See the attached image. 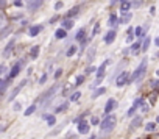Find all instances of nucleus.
Instances as JSON below:
<instances>
[{"label": "nucleus", "instance_id": "nucleus-4", "mask_svg": "<svg viewBox=\"0 0 159 139\" xmlns=\"http://www.w3.org/2000/svg\"><path fill=\"white\" fill-rule=\"evenodd\" d=\"M25 84H27V80H24V81H22L20 84H17V86H16L14 89H13V92H11V95H10V97H8V102H13V98H16V95H17V94H19L20 91H22V88H24V86H25Z\"/></svg>", "mask_w": 159, "mask_h": 139}, {"label": "nucleus", "instance_id": "nucleus-23", "mask_svg": "<svg viewBox=\"0 0 159 139\" xmlns=\"http://www.w3.org/2000/svg\"><path fill=\"white\" fill-rule=\"evenodd\" d=\"M148 47H150V38H145V41H144V44H142V47H140V50H142V52H147Z\"/></svg>", "mask_w": 159, "mask_h": 139}, {"label": "nucleus", "instance_id": "nucleus-52", "mask_svg": "<svg viewBox=\"0 0 159 139\" xmlns=\"http://www.w3.org/2000/svg\"><path fill=\"white\" fill-rule=\"evenodd\" d=\"M156 122H159V116H158V119H156Z\"/></svg>", "mask_w": 159, "mask_h": 139}, {"label": "nucleus", "instance_id": "nucleus-21", "mask_svg": "<svg viewBox=\"0 0 159 139\" xmlns=\"http://www.w3.org/2000/svg\"><path fill=\"white\" fill-rule=\"evenodd\" d=\"M67 106H69V103L64 102L62 105H60V106H58V108L55 110V113H62V111H66V110H67Z\"/></svg>", "mask_w": 159, "mask_h": 139}, {"label": "nucleus", "instance_id": "nucleus-49", "mask_svg": "<svg viewBox=\"0 0 159 139\" xmlns=\"http://www.w3.org/2000/svg\"><path fill=\"white\" fill-rule=\"evenodd\" d=\"M154 42H156V46L159 47V38H156V41H154Z\"/></svg>", "mask_w": 159, "mask_h": 139}, {"label": "nucleus", "instance_id": "nucleus-25", "mask_svg": "<svg viewBox=\"0 0 159 139\" xmlns=\"http://www.w3.org/2000/svg\"><path fill=\"white\" fill-rule=\"evenodd\" d=\"M94 55H95V47H90L89 48V53H88V61L89 62L94 60Z\"/></svg>", "mask_w": 159, "mask_h": 139}, {"label": "nucleus", "instance_id": "nucleus-30", "mask_svg": "<svg viewBox=\"0 0 159 139\" xmlns=\"http://www.w3.org/2000/svg\"><path fill=\"white\" fill-rule=\"evenodd\" d=\"M139 47H142V46H140V44H139V42H134V44H133V46H131V48H130V50H131V52H133V53H136V52H137V50H139Z\"/></svg>", "mask_w": 159, "mask_h": 139}, {"label": "nucleus", "instance_id": "nucleus-35", "mask_svg": "<svg viewBox=\"0 0 159 139\" xmlns=\"http://www.w3.org/2000/svg\"><path fill=\"white\" fill-rule=\"evenodd\" d=\"M134 33H136V36H142V28H140V27L134 28Z\"/></svg>", "mask_w": 159, "mask_h": 139}, {"label": "nucleus", "instance_id": "nucleus-27", "mask_svg": "<svg viewBox=\"0 0 159 139\" xmlns=\"http://www.w3.org/2000/svg\"><path fill=\"white\" fill-rule=\"evenodd\" d=\"M75 52H76V46H70V48L66 52V55L67 56H72V55H75Z\"/></svg>", "mask_w": 159, "mask_h": 139}, {"label": "nucleus", "instance_id": "nucleus-13", "mask_svg": "<svg viewBox=\"0 0 159 139\" xmlns=\"http://www.w3.org/2000/svg\"><path fill=\"white\" fill-rule=\"evenodd\" d=\"M42 30V27H39V25H34V27H31L30 31H28V34L30 36H38V33Z\"/></svg>", "mask_w": 159, "mask_h": 139}, {"label": "nucleus", "instance_id": "nucleus-54", "mask_svg": "<svg viewBox=\"0 0 159 139\" xmlns=\"http://www.w3.org/2000/svg\"><path fill=\"white\" fill-rule=\"evenodd\" d=\"M137 139H139V138H137Z\"/></svg>", "mask_w": 159, "mask_h": 139}, {"label": "nucleus", "instance_id": "nucleus-50", "mask_svg": "<svg viewBox=\"0 0 159 139\" xmlns=\"http://www.w3.org/2000/svg\"><path fill=\"white\" fill-rule=\"evenodd\" d=\"M69 139H78V136H70Z\"/></svg>", "mask_w": 159, "mask_h": 139}, {"label": "nucleus", "instance_id": "nucleus-6", "mask_svg": "<svg viewBox=\"0 0 159 139\" xmlns=\"http://www.w3.org/2000/svg\"><path fill=\"white\" fill-rule=\"evenodd\" d=\"M22 62L24 61H20V62H17V64L13 66V69H11V72H10V78H14L19 75V70H20V67H22Z\"/></svg>", "mask_w": 159, "mask_h": 139}, {"label": "nucleus", "instance_id": "nucleus-29", "mask_svg": "<svg viewBox=\"0 0 159 139\" xmlns=\"http://www.w3.org/2000/svg\"><path fill=\"white\" fill-rule=\"evenodd\" d=\"M13 47H14V41H11L10 44H8V47L5 48V56H6V55H10V52H11V48H13Z\"/></svg>", "mask_w": 159, "mask_h": 139}, {"label": "nucleus", "instance_id": "nucleus-40", "mask_svg": "<svg viewBox=\"0 0 159 139\" xmlns=\"http://www.w3.org/2000/svg\"><path fill=\"white\" fill-rule=\"evenodd\" d=\"M61 74H62V69H58V70H56V72H55V78L58 80V78H60V77H61Z\"/></svg>", "mask_w": 159, "mask_h": 139}, {"label": "nucleus", "instance_id": "nucleus-18", "mask_svg": "<svg viewBox=\"0 0 159 139\" xmlns=\"http://www.w3.org/2000/svg\"><path fill=\"white\" fill-rule=\"evenodd\" d=\"M130 6H131V3L128 2V0L122 2V13H128L130 11Z\"/></svg>", "mask_w": 159, "mask_h": 139}, {"label": "nucleus", "instance_id": "nucleus-8", "mask_svg": "<svg viewBox=\"0 0 159 139\" xmlns=\"http://www.w3.org/2000/svg\"><path fill=\"white\" fill-rule=\"evenodd\" d=\"M78 133L80 134H88L89 133V124L88 122H80V125H78Z\"/></svg>", "mask_w": 159, "mask_h": 139}, {"label": "nucleus", "instance_id": "nucleus-48", "mask_svg": "<svg viewBox=\"0 0 159 139\" xmlns=\"http://www.w3.org/2000/svg\"><path fill=\"white\" fill-rule=\"evenodd\" d=\"M5 5H6V2L5 0H2V8H5Z\"/></svg>", "mask_w": 159, "mask_h": 139}, {"label": "nucleus", "instance_id": "nucleus-53", "mask_svg": "<svg viewBox=\"0 0 159 139\" xmlns=\"http://www.w3.org/2000/svg\"><path fill=\"white\" fill-rule=\"evenodd\" d=\"M156 56H158V58H159V52H158V55H156Z\"/></svg>", "mask_w": 159, "mask_h": 139}, {"label": "nucleus", "instance_id": "nucleus-43", "mask_svg": "<svg viewBox=\"0 0 159 139\" xmlns=\"http://www.w3.org/2000/svg\"><path fill=\"white\" fill-rule=\"evenodd\" d=\"M0 70H2L0 74H3V75H5V74H6V66H5V64H2V67H0Z\"/></svg>", "mask_w": 159, "mask_h": 139}, {"label": "nucleus", "instance_id": "nucleus-16", "mask_svg": "<svg viewBox=\"0 0 159 139\" xmlns=\"http://www.w3.org/2000/svg\"><path fill=\"white\" fill-rule=\"evenodd\" d=\"M140 124H142V117H140V116H137V117H134V119H133V122H131V128L139 127Z\"/></svg>", "mask_w": 159, "mask_h": 139}, {"label": "nucleus", "instance_id": "nucleus-41", "mask_svg": "<svg viewBox=\"0 0 159 139\" xmlns=\"http://www.w3.org/2000/svg\"><path fill=\"white\" fill-rule=\"evenodd\" d=\"M62 8V2H56V5H55V10H61Z\"/></svg>", "mask_w": 159, "mask_h": 139}, {"label": "nucleus", "instance_id": "nucleus-32", "mask_svg": "<svg viewBox=\"0 0 159 139\" xmlns=\"http://www.w3.org/2000/svg\"><path fill=\"white\" fill-rule=\"evenodd\" d=\"M0 84H2V86H0V92H5V89L8 86V81H6V80H2V83H0Z\"/></svg>", "mask_w": 159, "mask_h": 139}, {"label": "nucleus", "instance_id": "nucleus-36", "mask_svg": "<svg viewBox=\"0 0 159 139\" xmlns=\"http://www.w3.org/2000/svg\"><path fill=\"white\" fill-rule=\"evenodd\" d=\"M142 111H144V113H147V111H150L148 103H142Z\"/></svg>", "mask_w": 159, "mask_h": 139}, {"label": "nucleus", "instance_id": "nucleus-9", "mask_svg": "<svg viewBox=\"0 0 159 139\" xmlns=\"http://www.w3.org/2000/svg\"><path fill=\"white\" fill-rule=\"evenodd\" d=\"M116 106H117V102L112 100V98H109V100H108V103H106V106H104V113H111V111L114 110Z\"/></svg>", "mask_w": 159, "mask_h": 139}, {"label": "nucleus", "instance_id": "nucleus-19", "mask_svg": "<svg viewBox=\"0 0 159 139\" xmlns=\"http://www.w3.org/2000/svg\"><path fill=\"white\" fill-rule=\"evenodd\" d=\"M119 22H117V16L116 14H111V17H109V22H108V25L109 27H116Z\"/></svg>", "mask_w": 159, "mask_h": 139}, {"label": "nucleus", "instance_id": "nucleus-5", "mask_svg": "<svg viewBox=\"0 0 159 139\" xmlns=\"http://www.w3.org/2000/svg\"><path fill=\"white\" fill-rule=\"evenodd\" d=\"M42 3H44V0H30V2L27 3V10H28V11H34V10H38Z\"/></svg>", "mask_w": 159, "mask_h": 139}, {"label": "nucleus", "instance_id": "nucleus-11", "mask_svg": "<svg viewBox=\"0 0 159 139\" xmlns=\"http://www.w3.org/2000/svg\"><path fill=\"white\" fill-rule=\"evenodd\" d=\"M114 39H116V31L111 30L109 33L104 36V42H106V44H112V42H114Z\"/></svg>", "mask_w": 159, "mask_h": 139}, {"label": "nucleus", "instance_id": "nucleus-26", "mask_svg": "<svg viewBox=\"0 0 159 139\" xmlns=\"http://www.w3.org/2000/svg\"><path fill=\"white\" fill-rule=\"evenodd\" d=\"M36 111V105H31V106H28V108L25 110V116H31Z\"/></svg>", "mask_w": 159, "mask_h": 139}, {"label": "nucleus", "instance_id": "nucleus-45", "mask_svg": "<svg viewBox=\"0 0 159 139\" xmlns=\"http://www.w3.org/2000/svg\"><path fill=\"white\" fill-rule=\"evenodd\" d=\"M92 124L94 125H98V117H97V116H94V117H92Z\"/></svg>", "mask_w": 159, "mask_h": 139}, {"label": "nucleus", "instance_id": "nucleus-47", "mask_svg": "<svg viewBox=\"0 0 159 139\" xmlns=\"http://www.w3.org/2000/svg\"><path fill=\"white\" fill-rule=\"evenodd\" d=\"M14 3H16V6H22V0H16Z\"/></svg>", "mask_w": 159, "mask_h": 139}, {"label": "nucleus", "instance_id": "nucleus-20", "mask_svg": "<svg viewBox=\"0 0 159 139\" xmlns=\"http://www.w3.org/2000/svg\"><path fill=\"white\" fill-rule=\"evenodd\" d=\"M104 92H106V89H104V88H100V89H97V91L92 94V98H97V97H100V95H103Z\"/></svg>", "mask_w": 159, "mask_h": 139}, {"label": "nucleus", "instance_id": "nucleus-2", "mask_svg": "<svg viewBox=\"0 0 159 139\" xmlns=\"http://www.w3.org/2000/svg\"><path fill=\"white\" fill-rule=\"evenodd\" d=\"M114 125H116V117L114 116H108L104 120L100 122V130L102 131H109V130L114 128Z\"/></svg>", "mask_w": 159, "mask_h": 139}, {"label": "nucleus", "instance_id": "nucleus-10", "mask_svg": "<svg viewBox=\"0 0 159 139\" xmlns=\"http://www.w3.org/2000/svg\"><path fill=\"white\" fill-rule=\"evenodd\" d=\"M58 89H60V86H58V84H56V86H53V88L50 89V91H48V92H47V94H45V95H44V102L47 103L48 100H52V95H53V94H55V92L58 91Z\"/></svg>", "mask_w": 159, "mask_h": 139}, {"label": "nucleus", "instance_id": "nucleus-44", "mask_svg": "<svg viewBox=\"0 0 159 139\" xmlns=\"http://www.w3.org/2000/svg\"><path fill=\"white\" fill-rule=\"evenodd\" d=\"M22 108V105H20V103H14V111H19Z\"/></svg>", "mask_w": 159, "mask_h": 139}, {"label": "nucleus", "instance_id": "nucleus-51", "mask_svg": "<svg viewBox=\"0 0 159 139\" xmlns=\"http://www.w3.org/2000/svg\"><path fill=\"white\" fill-rule=\"evenodd\" d=\"M89 139H95V136H90V138H89Z\"/></svg>", "mask_w": 159, "mask_h": 139}, {"label": "nucleus", "instance_id": "nucleus-39", "mask_svg": "<svg viewBox=\"0 0 159 139\" xmlns=\"http://www.w3.org/2000/svg\"><path fill=\"white\" fill-rule=\"evenodd\" d=\"M83 81H84V77H83V75H80V77H76V84H81Z\"/></svg>", "mask_w": 159, "mask_h": 139}, {"label": "nucleus", "instance_id": "nucleus-37", "mask_svg": "<svg viewBox=\"0 0 159 139\" xmlns=\"http://www.w3.org/2000/svg\"><path fill=\"white\" fill-rule=\"evenodd\" d=\"M94 70H97V69H95L94 66H89V67H86V72H88V74H92Z\"/></svg>", "mask_w": 159, "mask_h": 139}, {"label": "nucleus", "instance_id": "nucleus-14", "mask_svg": "<svg viewBox=\"0 0 159 139\" xmlns=\"http://www.w3.org/2000/svg\"><path fill=\"white\" fill-rule=\"evenodd\" d=\"M38 55H39V46H33V47L30 48V56L33 58V60H36Z\"/></svg>", "mask_w": 159, "mask_h": 139}, {"label": "nucleus", "instance_id": "nucleus-42", "mask_svg": "<svg viewBox=\"0 0 159 139\" xmlns=\"http://www.w3.org/2000/svg\"><path fill=\"white\" fill-rule=\"evenodd\" d=\"M134 113H136V108H134V106H131V108L128 110V114H130V116H133Z\"/></svg>", "mask_w": 159, "mask_h": 139}, {"label": "nucleus", "instance_id": "nucleus-3", "mask_svg": "<svg viewBox=\"0 0 159 139\" xmlns=\"http://www.w3.org/2000/svg\"><path fill=\"white\" fill-rule=\"evenodd\" d=\"M130 81V75H128V72H122L119 77H117V80H116V84L119 88H122V86H125L126 83Z\"/></svg>", "mask_w": 159, "mask_h": 139}, {"label": "nucleus", "instance_id": "nucleus-31", "mask_svg": "<svg viewBox=\"0 0 159 139\" xmlns=\"http://www.w3.org/2000/svg\"><path fill=\"white\" fill-rule=\"evenodd\" d=\"M80 97H81V94H80L78 91H76V92H74V94L70 95V100H72V102H75V100H78Z\"/></svg>", "mask_w": 159, "mask_h": 139}, {"label": "nucleus", "instance_id": "nucleus-17", "mask_svg": "<svg viewBox=\"0 0 159 139\" xmlns=\"http://www.w3.org/2000/svg\"><path fill=\"white\" fill-rule=\"evenodd\" d=\"M72 27H74V20H70V19H66L64 22H62V28H66V30H70Z\"/></svg>", "mask_w": 159, "mask_h": 139}, {"label": "nucleus", "instance_id": "nucleus-22", "mask_svg": "<svg viewBox=\"0 0 159 139\" xmlns=\"http://www.w3.org/2000/svg\"><path fill=\"white\" fill-rule=\"evenodd\" d=\"M84 34H86V31H84L83 28H81V30L78 31V34H76V41H81V42L86 41V39H84Z\"/></svg>", "mask_w": 159, "mask_h": 139}, {"label": "nucleus", "instance_id": "nucleus-46", "mask_svg": "<svg viewBox=\"0 0 159 139\" xmlns=\"http://www.w3.org/2000/svg\"><path fill=\"white\" fill-rule=\"evenodd\" d=\"M133 38H134V34H128V38H126V42H131V41H133Z\"/></svg>", "mask_w": 159, "mask_h": 139}, {"label": "nucleus", "instance_id": "nucleus-1", "mask_svg": "<svg viewBox=\"0 0 159 139\" xmlns=\"http://www.w3.org/2000/svg\"><path fill=\"white\" fill-rule=\"evenodd\" d=\"M145 70H147V60H142V62L139 64V67L134 70V74L130 77V81L128 83H133V81H137L145 75Z\"/></svg>", "mask_w": 159, "mask_h": 139}, {"label": "nucleus", "instance_id": "nucleus-28", "mask_svg": "<svg viewBox=\"0 0 159 139\" xmlns=\"http://www.w3.org/2000/svg\"><path fill=\"white\" fill-rule=\"evenodd\" d=\"M78 14V6H75V8H72V10L67 13V17H72V16H76Z\"/></svg>", "mask_w": 159, "mask_h": 139}, {"label": "nucleus", "instance_id": "nucleus-15", "mask_svg": "<svg viewBox=\"0 0 159 139\" xmlns=\"http://www.w3.org/2000/svg\"><path fill=\"white\" fill-rule=\"evenodd\" d=\"M131 17H133L131 13H123V17L120 19V24H128V22L131 20Z\"/></svg>", "mask_w": 159, "mask_h": 139}, {"label": "nucleus", "instance_id": "nucleus-33", "mask_svg": "<svg viewBox=\"0 0 159 139\" xmlns=\"http://www.w3.org/2000/svg\"><path fill=\"white\" fill-rule=\"evenodd\" d=\"M98 31H100V24L97 22L95 24V27H94V31H92V36H95V34H98Z\"/></svg>", "mask_w": 159, "mask_h": 139}, {"label": "nucleus", "instance_id": "nucleus-12", "mask_svg": "<svg viewBox=\"0 0 159 139\" xmlns=\"http://www.w3.org/2000/svg\"><path fill=\"white\" fill-rule=\"evenodd\" d=\"M66 36H67V30H66V28L56 30V33H55V38H56V39H64Z\"/></svg>", "mask_w": 159, "mask_h": 139}, {"label": "nucleus", "instance_id": "nucleus-24", "mask_svg": "<svg viewBox=\"0 0 159 139\" xmlns=\"http://www.w3.org/2000/svg\"><path fill=\"white\" fill-rule=\"evenodd\" d=\"M47 124H48V127H53V125L56 124V119H55V116H47Z\"/></svg>", "mask_w": 159, "mask_h": 139}, {"label": "nucleus", "instance_id": "nucleus-38", "mask_svg": "<svg viewBox=\"0 0 159 139\" xmlns=\"http://www.w3.org/2000/svg\"><path fill=\"white\" fill-rule=\"evenodd\" d=\"M45 81H47V74H44L42 77H41V80H39V83H41V84H44Z\"/></svg>", "mask_w": 159, "mask_h": 139}, {"label": "nucleus", "instance_id": "nucleus-34", "mask_svg": "<svg viewBox=\"0 0 159 139\" xmlns=\"http://www.w3.org/2000/svg\"><path fill=\"white\" fill-rule=\"evenodd\" d=\"M154 127H156V124H147V127H145V128H147V131H153V130H154Z\"/></svg>", "mask_w": 159, "mask_h": 139}, {"label": "nucleus", "instance_id": "nucleus-7", "mask_svg": "<svg viewBox=\"0 0 159 139\" xmlns=\"http://www.w3.org/2000/svg\"><path fill=\"white\" fill-rule=\"evenodd\" d=\"M108 64H109V60H106V61H104L103 64H102V66H100L98 69H97V77H98V78H103V75H104V70H106Z\"/></svg>", "mask_w": 159, "mask_h": 139}]
</instances>
